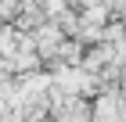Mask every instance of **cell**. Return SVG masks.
<instances>
[{"label": "cell", "mask_w": 126, "mask_h": 122, "mask_svg": "<svg viewBox=\"0 0 126 122\" xmlns=\"http://www.w3.org/2000/svg\"><path fill=\"white\" fill-rule=\"evenodd\" d=\"M32 36H36V50L40 57H43V65H50L54 61V50H58V43L65 40V29H61V22H40L36 29H32Z\"/></svg>", "instance_id": "1"}, {"label": "cell", "mask_w": 126, "mask_h": 122, "mask_svg": "<svg viewBox=\"0 0 126 122\" xmlns=\"http://www.w3.org/2000/svg\"><path fill=\"white\" fill-rule=\"evenodd\" d=\"M79 18H83V25H94V29H105L108 22L115 18V14H112V7H108L105 0H97V4H90V7H79Z\"/></svg>", "instance_id": "2"}, {"label": "cell", "mask_w": 126, "mask_h": 122, "mask_svg": "<svg viewBox=\"0 0 126 122\" xmlns=\"http://www.w3.org/2000/svg\"><path fill=\"white\" fill-rule=\"evenodd\" d=\"M68 11H72V0H43V14H47L50 22H58Z\"/></svg>", "instance_id": "3"}, {"label": "cell", "mask_w": 126, "mask_h": 122, "mask_svg": "<svg viewBox=\"0 0 126 122\" xmlns=\"http://www.w3.org/2000/svg\"><path fill=\"white\" fill-rule=\"evenodd\" d=\"M11 111H15V108L7 104V97H0V122H7V119H11Z\"/></svg>", "instance_id": "4"}, {"label": "cell", "mask_w": 126, "mask_h": 122, "mask_svg": "<svg viewBox=\"0 0 126 122\" xmlns=\"http://www.w3.org/2000/svg\"><path fill=\"white\" fill-rule=\"evenodd\" d=\"M0 57H4V50H0Z\"/></svg>", "instance_id": "5"}]
</instances>
